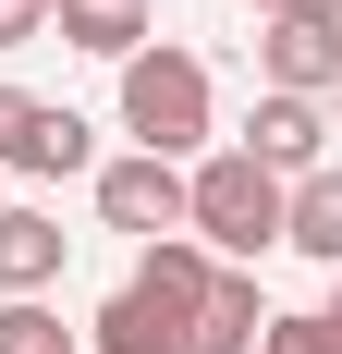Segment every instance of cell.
Returning <instances> with one entry per match:
<instances>
[{"mask_svg": "<svg viewBox=\"0 0 342 354\" xmlns=\"http://www.w3.org/2000/svg\"><path fill=\"white\" fill-rule=\"evenodd\" d=\"M98 220L110 232H135V245H159V232H183V159H98Z\"/></svg>", "mask_w": 342, "mask_h": 354, "instance_id": "5", "label": "cell"}, {"mask_svg": "<svg viewBox=\"0 0 342 354\" xmlns=\"http://www.w3.org/2000/svg\"><path fill=\"white\" fill-rule=\"evenodd\" d=\"M62 257H73V232H62V220L0 196V293H49V281H62Z\"/></svg>", "mask_w": 342, "mask_h": 354, "instance_id": "10", "label": "cell"}, {"mask_svg": "<svg viewBox=\"0 0 342 354\" xmlns=\"http://www.w3.org/2000/svg\"><path fill=\"white\" fill-rule=\"evenodd\" d=\"M49 37V0H0V49H37Z\"/></svg>", "mask_w": 342, "mask_h": 354, "instance_id": "15", "label": "cell"}, {"mask_svg": "<svg viewBox=\"0 0 342 354\" xmlns=\"http://www.w3.org/2000/svg\"><path fill=\"white\" fill-rule=\"evenodd\" d=\"M257 354H342V330L318 318V306H294V318H269V330H257Z\"/></svg>", "mask_w": 342, "mask_h": 354, "instance_id": "14", "label": "cell"}, {"mask_svg": "<svg viewBox=\"0 0 342 354\" xmlns=\"http://www.w3.org/2000/svg\"><path fill=\"white\" fill-rule=\"evenodd\" d=\"M281 245L318 257V269H342V171H294L281 183Z\"/></svg>", "mask_w": 342, "mask_h": 354, "instance_id": "11", "label": "cell"}, {"mask_svg": "<svg viewBox=\"0 0 342 354\" xmlns=\"http://www.w3.org/2000/svg\"><path fill=\"white\" fill-rule=\"evenodd\" d=\"M208 281H220V257H208L196 232H159V245H135V281H123V293H147V306H171V318H196Z\"/></svg>", "mask_w": 342, "mask_h": 354, "instance_id": "7", "label": "cell"}, {"mask_svg": "<svg viewBox=\"0 0 342 354\" xmlns=\"http://www.w3.org/2000/svg\"><path fill=\"white\" fill-rule=\"evenodd\" d=\"M318 318H330V330H342V269H330V306H318Z\"/></svg>", "mask_w": 342, "mask_h": 354, "instance_id": "17", "label": "cell"}, {"mask_svg": "<svg viewBox=\"0 0 342 354\" xmlns=\"http://www.w3.org/2000/svg\"><path fill=\"white\" fill-rule=\"evenodd\" d=\"M244 12H342V0H244Z\"/></svg>", "mask_w": 342, "mask_h": 354, "instance_id": "16", "label": "cell"}, {"mask_svg": "<svg viewBox=\"0 0 342 354\" xmlns=\"http://www.w3.org/2000/svg\"><path fill=\"white\" fill-rule=\"evenodd\" d=\"M110 73H123V135H135L147 159H196V147H208V110H220V98H208V62H196V49L147 37L135 62H110Z\"/></svg>", "mask_w": 342, "mask_h": 354, "instance_id": "2", "label": "cell"}, {"mask_svg": "<svg viewBox=\"0 0 342 354\" xmlns=\"http://www.w3.org/2000/svg\"><path fill=\"white\" fill-rule=\"evenodd\" d=\"M49 37L86 49V62H135L159 25H147V0H49Z\"/></svg>", "mask_w": 342, "mask_h": 354, "instance_id": "9", "label": "cell"}, {"mask_svg": "<svg viewBox=\"0 0 342 354\" xmlns=\"http://www.w3.org/2000/svg\"><path fill=\"white\" fill-rule=\"evenodd\" d=\"M257 330H269L257 269H220V281H208V306L183 318V354H257Z\"/></svg>", "mask_w": 342, "mask_h": 354, "instance_id": "8", "label": "cell"}, {"mask_svg": "<svg viewBox=\"0 0 342 354\" xmlns=\"http://www.w3.org/2000/svg\"><path fill=\"white\" fill-rule=\"evenodd\" d=\"M257 86L330 98L342 86V12H257Z\"/></svg>", "mask_w": 342, "mask_h": 354, "instance_id": "4", "label": "cell"}, {"mask_svg": "<svg viewBox=\"0 0 342 354\" xmlns=\"http://www.w3.org/2000/svg\"><path fill=\"white\" fill-rule=\"evenodd\" d=\"M86 354H183V318L147 306V293H110L98 318H86Z\"/></svg>", "mask_w": 342, "mask_h": 354, "instance_id": "12", "label": "cell"}, {"mask_svg": "<svg viewBox=\"0 0 342 354\" xmlns=\"http://www.w3.org/2000/svg\"><path fill=\"white\" fill-rule=\"evenodd\" d=\"M98 159V122L62 98H25V86H0V183H62Z\"/></svg>", "mask_w": 342, "mask_h": 354, "instance_id": "3", "label": "cell"}, {"mask_svg": "<svg viewBox=\"0 0 342 354\" xmlns=\"http://www.w3.org/2000/svg\"><path fill=\"white\" fill-rule=\"evenodd\" d=\"M183 232H196L220 269H257L281 245V171H257L244 147H208L196 171H183Z\"/></svg>", "mask_w": 342, "mask_h": 354, "instance_id": "1", "label": "cell"}, {"mask_svg": "<svg viewBox=\"0 0 342 354\" xmlns=\"http://www.w3.org/2000/svg\"><path fill=\"white\" fill-rule=\"evenodd\" d=\"M0 354H86V342L37 306V293H0Z\"/></svg>", "mask_w": 342, "mask_h": 354, "instance_id": "13", "label": "cell"}, {"mask_svg": "<svg viewBox=\"0 0 342 354\" xmlns=\"http://www.w3.org/2000/svg\"><path fill=\"white\" fill-rule=\"evenodd\" d=\"M244 159H257V171H281V183H294V171H330V110H318V98H281V86H257V110H244Z\"/></svg>", "mask_w": 342, "mask_h": 354, "instance_id": "6", "label": "cell"}]
</instances>
